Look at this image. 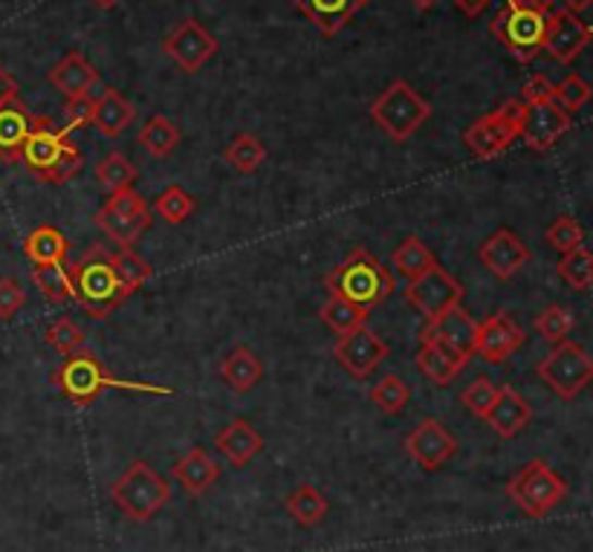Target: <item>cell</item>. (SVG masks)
<instances>
[{"mask_svg": "<svg viewBox=\"0 0 593 552\" xmlns=\"http://www.w3.org/2000/svg\"><path fill=\"white\" fill-rule=\"evenodd\" d=\"M73 281L76 304L90 318H108L134 295L116 267V252L108 246H90L82 258L67 269Z\"/></svg>", "mask_w": 593, "mask_h": 552, "instance_id": "cell-1", "label": "cell"}, {"mask_svg": "<svg viewBox=\"0 0 593 552\" xmlns=\"http://www.w3.org/2000/svg\"><path fill=\"white\" fill-rule=\"evenodd\" d=\"M394 286L397 284H394L391 269L371 249H362V246L350 249L348 258L324 275V290L333 298H345L368 312L376 310L382 302H388L394 295Z\"/></svg>", "mask_w": 593, "mask_h": 552, "instance_id": "cell-2", "label": "cell"}, {"mask_svg": "<svg viewBox=\"0 0 593 552\" xmlns=\"http://www.w3.org/2000/svg\"><path fill=\"white\" fill-rule=\"evenodd\" d=\"M52 385L59 388V394L64 396V400H70L73 405H78V408L94 405V402L102 396V391H108V388H119V391H143V394H151V396L157 394L171 396L169 388L122 382V379L113 377L111 370H108V365H104L96 353L87 351V347L61 361V368L52 373Z\"/></svg>", "mask_w": 593, "mask_h": 552, "instance_id": "cell-3", "label": "cell"}, {"mask_svg": "<svg viewBox=\"0 0 593 552\" xmlns=\"http://www.w3.org/2000/svg\"><path fill=\"white\" fill-rule=\"evenodd\" d=\"M21 162L33 171L38 180L52 185H61L73 180L82 168L76 145L70 143L67 127H55L50 119L35 116L33 131L26 136L24 148H21Z\"/></svg>", "mask_w": 593, "mask_h": 552, "instance_id": "cell-4", "label": "cell"}, {"mask_svg": "<svg viewBox=\"0 0 593 552\" xmlns=\"http://www.w3.org/2000/svg\"><path fill=\"white\" fill-rule=\"evenodd\" d=\"M111 501L127 520L148 524L169 506L171 486L148 463L134 461L111 483Z\"/></svg>", "mask_w": 593, "mask_h": 552, "instance_id": "cell-5", "label": "cell"}, {"mask_svg": "<svg viewBox=\"0 0 593 552\" xmlns=\"http://www.w3.org/2000/svg\"><path fill=\"white\" fill-rule=\"evenodd\" d=\"M547 21H551V15H544L539 9L527 7L521 0H507L498 9V15L492 17L490 33L504 50L512 52L521 64H527L544 50Z\"/></svg>", "mask_w": 593, "mask_h": 552, "instance_id": "cell-6", "label": "cell"}, {"mask_svg": "<svg viewBox=\"0 0 593 552\" xmlns=\"http://www.w3.org/2000/svg\"><path fill=\"white\" fill-rule=\"evenodd\" d=\"M371 116L394 143H406L429 122L432 108L411 84L397 78L394 84H388V90H382L373 99Z\"/></svg>", "mask_w": 593, "mask_h": 552, "instance_id": "cell-7", "label": "cell"}, {"mask_svg": "<svg viewBox=\"0 0 593 552\" xmlns=\"http://www.w3.org/2000/svg\"><path fill=\"white\" fill-rule=\"evenodd\" d=\"M509 501L524 512L527 518H544L551 515L568 494V483L544 461H530L507 483Z\"/></svg>", "mask_w": 593, "mask_h": 552, "instance_id": "cell-8", "label": "cell"}, {"mask_svg": "<svg viewBox=\"0 0 593 552\" xmlns=\"http://www.w3.org/2000/svg\"><path fill=\"white\" fill-rule=\"evenodd\" d=\"M535 373L559 400L570 402L593 382V359L582 344L565 339L539 361Z\"/></svg>", "mask_w": 593, "mask_h": 552, "instance_id": "cell-9", "label": "cell"}, {"mask_svg": "<svg viewBox=\"0 0 593 552\" xmlns=\"http://www.w3.org/2000/svg\"><path fill=\"white\" fill-rule=\"evenodd\" d=\"M94 223L116 243L119 249H134V243L151 226V209L139 192L125 188L108 197L102 209L96 211Z\"/></svg>", "mask_w": 593, "mask_h": 552, "instance_id": "cell-10", "label": "cell"}, {"mask_svg": "<svg viewBox=\"0 0 593 552\" xmlns=\"http://www.w3.org/2000/svg\"><path fill=\"white\" fill-rule=\"evenodd\" d=\"M521 116H524V101H504L498 110H492L464 131V145L478 159L501 157L518 139Z\"/></svg>", "mask_w": 593, "mask_h": 552, "instance_id": "cell-11", "label": "cell"}, {"mask_svg": "<svg viewBox=\"0 0 593 552\" xmlns=\"http://www.w3.org/2000/svg\"><path fill=\"white\" fill-rule=\"evenodd\" d=\"M464 293H467V290H464V284H460L458 278L452 275V272H446V269L437 263V267H432L429 272L415 278V281H408L406 302L411 304L415 310L423 312L429 321H434V318H441L443 312L460 307Z\"/></svg>", "mask_w": 593, "mask_h": 552, "instance_id": "cell-12", "label": "cell"}, {"mask_svg": "<svg viewBox=\"0 0 593 552\" xmlns=\"http://www.w3.org/2000/svg\"><path fill=\"white\" fill-rule=\"evenodd\" d=\"M162 50L180 70L197 73L218 52V41L203 24H197L195 17H186L171 29L169 38L162 41Z\"/></svg>", "mask_w": 593, "mask_h": 552, "instance_id": "cell-13", "label": "cell"}, {"mask_svg": "<svg viewBox=\"0 0 593 552\" xmlns=\"http://www.w3.org/2000/svg\"><path fill=\"white\" fill-rule=\"evenodd\" d=\"M568 131H570L568 110H561L553 99L533 101V105H524V116H521L518 139H521L527 148H533V151H551L553 145L559 143Z\"/></svg>", "mask_w": 593, "mask_h": 552, "instance_id": "cell-14", "label": "cell"}, {"mask_svg": "<svg viewBox=\"0 0 593 552\" xmlns=\"http://www.w3.org/2000/svg\"><path fill=\"white\" fill-rule=\"evenodd\" d=\"M333 356H336V361H339L342 368L348 370L350 377L365 379L368 373H373V370L380 368L382 359L388 356V344L382 342L371 327L362 324L336 339Z\"/></svg>", "mask_w": 593, "mask_h": 552, "instance_id": "cell-15", "label": "cell"}, {"mask_svg": "<svg viewBox=\"0 0 593 552\" xmlns=\"http://www.w3.org/2000/svg\"><path fill=\"white\" fill-rule=\"evenodd\" d=\"M406 452L420 469L434 475V471H441L443 466L458 454V440H455V437L446 431V426L437 422V419H423V422L406 437Z\"/></svg>", "mask_w": 593, "mask_h": 552, "instance_id": "cell-16", "label": "cell"}, {"mask_svg": "<svg viewBox=\"0 0 593 552\" xmlns=\"http://www.w3.org/2000/svg\"><path fill=\"white\" fill-rule=\"evenodd\" d=\"M524 347V330L507 312H492L478 324L474 335V353L490 365H504Z\"/></svg>", "mask_w": 593, "mask_h": 552, "instance_id": "cell-17", "label": "cell"}, {"mask_svg": "<svg viewBox=\"0 0 593 552\" xmlns=\"http://www.w3.org/2000/svg\"><path fill=\"white\" fill-rule=\"evenodd\" d=\"M591 26L577 15V12H568V9H556L547 21V35H544V50L551 59L561 61V64H570L577 59L579 52L585 50L588 41H591Z\"/></svg>", "mask_w": 593, "mask_h": 552, "instance_id": "cell-18", "label": "cell"}, {"mask_svg": "<svg viewBox=\"0 0 593 552\" xmlns=\"http://www.w3.org/2000/svg\"><path fill=\"white\" fill-rule=\"evenodd\" d=\"M474 335H478V321L464 307H455V310L443 312L441 318L429 321L423 327V333H420V342L441 344V347L458 353L464 359H472Z\"/></svg>", "mask_w": 593, "mask_h": 552, "instance_id": "cell-19", "label": "cell"}, {"mask_svg": "<svg viewBox=\"0 0 593 552\" xmlns=\"http://www.w3.org/2000/svg\"><path fill=\"white\" fill-rule=\"evenodd\" d=\"M530 258H533V252L527 249V243L518 241V235L512 229H498V232H492V235L483 241L481 249H478V260H481L483 267L490 269L498 281H509V278L516 275L518 269L524 267Z\"/></svg>", "mask_w": 593, "mask_h": 552, "instance_id": "cell-20", "label": "cell"}, {"mask_svg": "<svg viewBox=\"0 0 593 552\" xmlns=\"http://www.w3.org/2000/svg\"><path fill=\"white\" fill-rule=\"evenodd\" d=\"M533 417V408L527 405V400L518 394L512 385H501L498 396L492 402V408L483 414V419L490 422V428L504 440H512L516 434H521Z\"/></svg>", "mask_w": 593, "mask_h": 552, "instance_id": "cell-21", "label": "cell"}, {"mask_svg": "<svg viewBox=\"0 0 593 552\" xmlns=\"http://www.w3.org/2000/svg\"><path fill=\"white\" fill-rule=\"evenodd\" d=\"M214 449H218L235 469H244L246 463L255 461V457L263 452V437L258 434L246 419H232L230 426L223 428V431H218V437H214Z\"/></svg>", "mask_w": 593, "mask_h": 552, "instance_id": "cell-22", "label": "cell"}, {"mask_svg": "<svg viewBox=\"0 0 593 552\" xmlns=\"http://www.w3.org/2000/svg\"><path fill=\"white\" fill-rule=\"evenodd\" d=\"M171 477H174L192 498H200V494H206L214 483H218L221 469H218V463H214L203 449H192V452L183 454V457L171 466Z\"/></svg>", "mask_w": 593, "mask_h": 552, "instance_id": "cell-23", "label": "cell"}, {"mask_svg": "<svg viewBox=\"0 0 593 552\" xmlns=\"http://www.w3.org/2000/svg\"><path fill=\"white\" fill-rule=\"evenodd\" d=\"M293 3L310 17V24L322 35L342 33L350 17L368 7V0H293Z\"/></svg>", "mask_w": 593, "mask_h": 552, "instance_id": "cell-24", "label": "cell"}, {"mask_svg": "<svg viewBox=\"0 0 593 552\" xmlns=\"http://www.w3.org/2000/svg\"><path fill=\"white\" fill-rule=\"evenodd\" d=\"M99 82V73L82 52H70L50 70V84L64 96V99H76L90 93V87Z\"/></svg>", "mask_w": 593, "mask_h": 552, "instance_id": "cell-25", "label": "cell"}, {"mask_svg": "<svg viewBox=\"0 0 593 552\" xmlns=\"http://www.w3.org/2000/svg\"><path fill=\"white\" fill-rule=\"evenodd\" d=\"M33 119L35 116L26 110V105L21 99L9 101V105L0 108V159L15 162L21 157L26 136L33 131Z\"/></svg>", "mask_w": 593, "mask_h": 552, "instance_id": "cell-26", "label": "cell"}, {"mask_svg": "<svg viewBox=\"0 0 593 552\" xmlns=\"http://www.w3.org/2000/svg\"><path fill=\"white\" fill-rule=\"evenodd\" d=\"M415 361L417 368H420V373H423L429 382H434V385H449L452 379L467 368L469 359H464L458 353L446 351L441 344L420 342V351H417Z\"/></svg>", "mask_w": 593, "mask_h": 552, "instance_id": "cell-27", "label": "cell"}, {"mask_svg": "<svg viewBox=\"0 0 593 552\" xmlns=\"http://www.w3.org/2000/svg\"><path fill=\"white\" fill-rule=\"evenodd\" d=\"M136 110L134 105L122 96L119 90H104L99 99H96V108H94V119H90V125L99 131V134L111 136V139H116L122 131H125L131 122H134Z\"/></svg>", "mask_w": 593, "mask_h": 552, "instance_id": "cell-28", "label": "cell"}, {"mask_svg": "<svg viewBox=\"0 0 593 552\" xmlns=\"http://www.w3.org/2000/svg\"><path fill=\"white\" fill-rule=\"evenodd\" d=\"M221 377L232 391H237V394H249V391L261 382L263 365L249 347H235V351L223 359Z\"/></svg>", "mask_w": 593, "mask_h": 552, "instance_id": "cell-29", "label": "cell"}, {"mask_svg": "<svg viewBox=\"0 0 593 552\" xmlns=\"http://www.w3.org/2000/svg\"><path fill=\"white\" fill-rule=\"evenodd\" d=\"M67 252L70 241L55 226H38L24 237V255L33 260V267H38V263H61L67 258Z\"/></svg>", "mask_w": 593, "mask_h": 552, "instance_id": "cell-30", "label": "cell"}, {"mask_svg": "<svg viewBox=\"0 0 593 552\" xmlns=\"http://www.w3.org/2000/svg\"><path fill=\"white\" fill-rule=\"evenodd\" d=\"M287 512L289 518L301 524V527H319L324 518H328V512H331V503L324 498L316 486L305 483L298 486L296 492L287 494Z\"/></svg>", "mask_w": 593, "mask_h": 552, "instance_id": "cell-31", "label": "cell"}, {"mask_svg": "<svg viewBox=\"0 0 593 552\" xmlns=\"http://www.w3.org/2000/svg\"><path fill=\"white\" fill-rule=\"evenodd\" d=\"M391 263H394V269H397L399 275L408 278V281H415V278H420L432 267H437V258H434L432 249H429L420 237L411 235L399 243L397 249L391 252Z\"/></svg>", "mask_w": 593, "mask_h": 552, "instance_id": "cell-32", "label": "cell"}, {"mask_svg": "<svg viewBox=\"0 0 593 552\" xmlns=\"http://www.w3.org/2000/svg\"><path fill=\"white\" fill-rule=\"evenodd\" d=\"M35 286L41 290V295L55 307H64V304L76 302L73 295V281H70V272L64 263H38L33 269Z\"/></svg>", "mask_w": 593, "mask_h": 552, "instance_id": "cell-33", "label": "cell"}, {"mask_svg": "<svg viewBox=\"0 0 593 552\" xmlns=\"http://www.w3.org/2000/svg\"><path fill=\"white\" fill-rule=\"evenodd\" d=\"M136 176H139V171H136L134 162H131L122 151H111L99 165H96V183L102 185L108 194L134 188Z\"/></svg>", "mask_w": 593, "mask_h": 552, "instance_id": "cell-34", "label": "cell"}, {"mask_svg": "<svg viewBox=\"0 0 593 552\" xmlns=\"http://www.w3.org/2000/svg\"><path fill=\"white\" fill-rule=\"evenodd\" d=\"M139 145L157 159H165L180 145V127L169 116H153L139 131Z\"/></svg>", "mask_w": 593, "mask_h": 552, "instance_id": "cell-35", "label": "cell"}, {"mask_svg": "<svg viewBox=\"0 0 593 552\" xmlns=\"http://www.w3.org/2000/svg\"><path fill=\"white\" fill-rule=\"evenodd\" d=\"M559 275L561 281L577 290V293H585L593 286V252L585 246H577L561 255L559 260Z\"/></svg>", "mask_w": 593, "mask_h": 552, "instance_id": "cell-36", "label": "cell"}, {"mask_svg": "<svg viewBox=\"0 0 593 552\" xmlns=\"http://www.w3.org/2000/svg\"><path fill=\"white\" fill-rule=\"evenodd\" d=\"M368 316L371 312L362 310V307H356V304L345 302V298H333L331 302H324V307L319 310V318H322L324 324L331 327L336 335H345L350 333V330H356V327L368 324Z\"/></svg>", "mask_w": 593, "mask_h": 552, "instance_id": "cell-37", "label": "cell"}, {"mask_svg": "<svg viewBox=\"0 0 593 552\" xmlns=\"http://www.w3.org/2000/svg\"><path fill=\"white\" fill-rule=\"evenodd\" d=\"M223 157H226V162H230L235 171H240V174H255V171L261 168L263 159H267V148H263L258 136L237 134Z\"/></svg>", "mask_w": 593, "mask_h": 552, "instance_id": "cell-38", "label": "cell"}, {"mask_svg": "<svg viewBox=\"0 0 593 552\" xmlns=\"http://www.w3.org/2000/svg\"><path fill=\"white\" fill-rule=\"evenodd\" d=\"M44 339H47V344H50L52 351L59 353V356H64V359H67V356H73V353L85 351V347H87L82 327H78L70 316L55 318V321L47 327Z\"/></svg>", "mask_w": 593, "mask_h": 552, "instance_id": "cell-39", "label": "cell"}, {"mask_svg": "<svg viewBox=\"0 0 593 552\" xmlns=\"http://www.w3.org/2000/svg\"><path fill=\"white\" fill-rule=\"evenodd\" d=\"M153 209H157V214H160L165 223L177 226V223H186V220L195 214L197 203H195V197L186 192V188H180V185H169V188H165V192L157 197Z\"/></svg>", "mask_w": 593, "mask_h": 552, "instance_id": "cell-40", "label": "cell"}, {"mask_svg": "<svg viewBox=\"0 0 593 552\" xmlns=\"http://www.w3.org/2000/svg\"><path fill=\"white\" fill-rule=\"evenodd\" d=\"M535 333L542 335L544 342L559 344L568 339V333L573 330V312L559 307V304H551V307H544L533 321Z\"/></svg>", "mask_w": 593, "mask_h": 552, "instance_id": "cell-41", "label": "cell"}, {"mask_svg": "<svg viewBox=\"0 0 593 552\" xmlns=\"http://www.w3.org/2000/svg\"><path fill=\"white\" fill-rule=\"evenodd\" d=\"M408 400H411V391L399 377L388 373V377H382L376 385L371 388V402L385 414H399V410L406 408Z\"/></svg>", "mask_w": 593, "mask_h": 552, "instance_id": "cell-42", "label": "cell"}, {"mask_svg": "<svg viewBox=\"0 0 593 552\" xmlns=\"http://www.w3.org/2000/svg\"><path fill=\"white\" fill-rule=\"evenodd\" d=\"M591 96H593L591 84L582 76H577V73L568 78H561V82L553 87V101H556L561 110H568V113H577L579 108H585L588 101H591Z\"/></svg>", "mask_w": 593, "mask_h": 552, "instance_id": "cell-43", "label": "cell"}, {"mask_svg": "<svg viewBox=\"0 0 593 552\" xmlns=\"http://www.w3.org/2000/svg\"><path fill=\"white\" fill-rule=\"evenodd\" d=\"M495 396H498V385H495V382L486 377L472 379V382H469V385L460 391V402H464V405L472 410L474 417H481V419H483V414L492 408Z\"/></svg>", "mask_w": 593, "mask_h": 552, "instance_id": "cell-44", "label": "cell"}, {"mask_svg": "<svg viewBox=\"0 0 593 552\" xmlns=\"http://www.w3.org/2000/svg\"><path fill=\"white\" fill-rule=\"evenodd\" d=\"M547 243H551L553 249H559L561 255L570 249H577V246H582L585 243V229L579 226L577 220L568 218V214H561L556 223H551V229H547Z\"/></svg>", "mask_w": 593, "mask_h": 552, "instance_id": "cell-45", "label": "cell"}, {"mask_svg": "<svg viewBox=\"0 0 593 552\" xmlns=\"http://www.w3.org/2000/svg\"><path fill=\"white\" fill-rule=\"evenodd\" d=\"M26 304V290L17 284L15 278H0V321H9L17 316V310Z\"/></svg>", "mask_w": 593, "mask_h": 552, "instance_id": "cell-46", "label": "cell"}, {"mask_svg": "<svg viewBox=\"0 0 593 552\" xmlns=\"http://www.w3.org/2000/svg\"><path fill=\"white\" fill-rule=\"evenodd\" d=\"M94 108L96 99L90 93L85 96H76V99H67V108H64V116H67V131H76V127L90 125V119H94Z\"/></svg>", "mask_w": 593, "mask_h": 552, "instance_id": "cell-47", "label": "cell"}, {"mask_svg": "<svg viewBox=\"0 0 593 552\" xmlns=\"http://www.w3.org/2000/svg\"><path fill=\"white\" fill-rule=\"evenodd\" d=\"M553 87H556V84L547 76H530L524 82V87H521V101H524V105H533V101L553 99Z\"/></svg>", "mask_w": 593, "mask_h": 552, "instance_id": "cell-48", "label": "cell"}, {"mask_svg": "<svg viewBox=\"0 0 593 552\" xmlns=\"http://www.w3.org/2000/svg\"><path fill=\"white\" fill-rule=\"evenodd\" d=\"M17 99V82L12 76H9L7 70L0 68V108L3 105H9V101Z\"/></svg>", "mask_w": 593, "mask_h": 552, "instance_id": "cell-49", "label": "cell"}, {"mask_svg": "<svg viewBox=\"0 0 593 552\" xmlns=\"http://www.w3.org/2000/svg\"><path fill=\"white\" fill-rule=\"evenodd\" d=\"M490 3H492V0H455V9H458L460 15L478 17L483 9L490 7Z\"/></svg>", "mask_w": 593, "mask_h": 552, "instance_id": "cell-50", "label": "cell"}, {"mask_svg": "<svg viewBox=\"0 0 593 552\" xmlns=\"http://www.w3.org/2000/svg\"><path fill=\"white\" fill-rule=\"evenodd\" d=\"M568 12H585L588 7H593V0H561Z\"/></svg>", "mask_w": 593, "mask_h": 552, "instance_id": "cell-51", "label": "cell"}, {"mask_svg": "<svg viewBox=\"0 0 593 552\" xmlns=\"http://www.w3.org/2000/svg\"><path fill=\"white\" fill-rule=\"evenodd\" d=\"M411 3H415V7L420 9V12H425V9H432L434 3H437V0H411Z\"/></svg>", "mask_w": 593, "mask_h": 552, "instance_id": "cell-52", "label": "cell"}, {"mask_svg": "<svg viewBox=\"0 0 593 552\" xmlns=\"http://www.w3.org/2000/svg\"><path fill=\"white\" fill-rule=\"evenodd\" d=\"M94 3H96V7H99V9H113V7H116V3H119V0H94Z\"/></svg>", "mask_w": 593, "mask_h": 552, "instance_id": "cell-53", "label": "cell"}, {"mask_svg": "<svg viewBox=\"0 0 593 552\" xmlns=\"http://www.w3.org/2000/svg\"><path fill=\"white\" fill-rule=\"evenodd\" d=\"M591 35H593V26H591Z\"/></svg>", "mask_w": 593, "mask_h": 552, "instance_id": "cell-54", "label": "cell"}]
</instances>
